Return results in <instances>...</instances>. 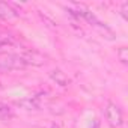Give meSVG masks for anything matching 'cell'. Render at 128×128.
Wrapping results in <instances>:
<instances>
[{"mask_svg": "<svg viewBox=\"0 0 128 128\" xmlns=\"http://www.w3.org/2000/svg\"><path fill=\"white\" fill-rule=\"evenodd\" d=\"M104 116H106V120L110 126L113 128H118L124 124V113H122V108L113 102V101H108L106 104V108H104Z\"/></svg>", "mask_w": 128, "mask_h": 128, "instance_id": "obj_1", "label": "cell"}, {"mask_svg": "<svg viewBox=\"0 0 128 128\" xmlns=\"http://www.w3.org/2000/svg\"><path fill=\"white\" fill-rule=\"evenodd\" d=\"M26 68V63L17 54H2L0 56V72L5 71H18Z\"/></svg>", "mask_w": 128, "mask_h": 128, "instance_id": "obj_2", "label": "cell"}, {"mask_svg": "<svg viewBox=\"0 0 128 128\" xmlns=\"http://www.w3.org/2000/svg\"><path fill=\"white\" fill-rule=\"evenodd\" d=\"M20 57H21L23 62L26 63V66H27V65H32V66H42V65H45V60H47V57H45L42 53L36 51V50H26V51H23V53L20 54Z\"/></svg>", "mask_w": 128, "mask_h": 128, "instance_id": "obj_3", "label": "cell"}, {"mask_svg": "<svg viewBox=\"0 0 128 128\" xmlns=\"http://www.w3.org/2000/svg\"><path fill=\"white\" fill-rule=\"evenodd\" d=\"M17 106L27 112H36L41 108V101H39V96H29V98H23L17 101Z\"/></svg>", "mask_w": 128, "mask_h": 128, "instance_id": "obj_4", "label": "cell"}, {"mask_svg": "<svg viewBox=\"0 0 128 128\" xmlns=\"http://www.w3.org/2000/svg\"><path fill=\"white\" fill-rule=\"evenodd\" d=\"M48 76H50V78H51L57 86H60V88H66V86L71 83V80L68 78V76L63 72L62 70H59V68L51 70V71L48 72Z\"/></svg>", "mask_w": 128, "mask_h": 128, "instance_id": "obj_5", "label": "cell"}, {"mask_svg": "<svg viewBox=\"0 0 128 128\" xmlns=\"http://www.w3.org/2000/svg\"><path fill=\"white\" fill-rule=\"evenodd\" d=\"M17 15V11L14 9L12 5L0 2V18H12Z\"/></svg>", "mask_w": 128, "mask_h": 128, "instance_id": "obj_6", "label": "cell"}, {"mask_svg": "<svg viewBox=\"0 0 128 128\" xmlns=\"http://www.w3.org/2000/svg\"><path fill=\"white\" fill-rule=\"evenodd\" d=\"M12 116H14L12 108L5 102H0V119H9Z\"/></svg>", "mask_w": 128, "mask_h": 128, "instance_id": "obj_7", "label": "cell"}, {"mask_svg": "<svg viewBox=\"0 0 128 128\" xmlns=\"http://www.w3.org/2000/svg\"><path fill=\"white\" fill-rule=\"evenodd\" d=\"M116 54H118L119 62L124 63V65H126V63H128V48H126V47H120Z\"/></svg>", "mask_w": 128, "mask_h": 128, "instance_id": "obj_8", "label": "cell"}, {"mask_svg": "<svg viewBox=\"0 0 128 128\" xmlns=\"http://www.w3.org/2000/svg\"><path fill=\"white\" fill-rule=\"evenodd\" d=\"M39 15H41V18H42V21H45V23H47V26H48V27H56V23H54V21H53L48 15L42 14L41 11H39Z\"/></svg>", "mask_w": 128, "mask_h": 128, "instance_id": "obj_9", "label": "cell"}, {"mask_svg": "<svg viewBox=\"0 0 128 128\" xmlns=\"http://www.w3.org/2000/svg\"><path fill=\"white\" fill-rule=\"evenodd\" d=\"M11 44H12L11 38H6V36H0V48H3V47H6V45H11Z\"/></svg>", "mask_w": 128, "mask_h": 128, "instance_id": "obj_10", "label": "cell"}, {"mask_svg": "<svg viewBox=\"0 0 128 128\" xmlns=\"http://www.w3.org/2000/svg\"><path fill=\"white\" fill-rule=\"evenodd\" d=\"M126 11H128V3L126 2H124L122 5H120V14H122V17L126 20L128 18V14H126Z\"/></svg>", "mask_w": 128, "mask_h": 128, "instance_id": "obj_11", "label": "cell"}, {"mask_svg": "<svg viewBox=\"0 0 128 128\" xmlns=\"http://www.w3.org/2000/svg\"><path fill=\"white\" fill-rule=\"evenodd\" d=\"M47 128H59V125H57V124H51V125L47 126Z\"/></svg>", "mask_w": 128, "mask_h": 128, "instance_id": "obj_12", "label": "cell"}, {"mask_svg": "<svg viewBox=\"0 0 128 128\" xmlns=\"http://www.w3.org/2000/svg\"><path fill=\"white\" fill-rule=\"evenodd\" d=\"M94 128H100V125H98V122H95V124H94Z\"/></svg>", "mask_w": 128, "mask_h": 128, "instance_id": "obj_13", "label": "cell"}, {"mask_svg": "<svg viewBox=\"0 0 128 128\" xmlns=\"http://www.w3.org/2000/svg\"><path fill=\"white\" fill-rule=\"evenodd\" d=\"M0 89H2V83H0Z\"/></svg>", "mask_w": 128, "mask_h": 128, "instance_id": "obj_14", "label": "cell"}]
</instances>
